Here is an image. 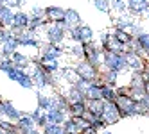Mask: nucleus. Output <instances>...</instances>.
<instances>
[{"instance_id":"nucleus-52","label":"nucleus","mask_w":149,"mask_h":134,"mask_svg":"<svg viewBox=\"0 0 149 134\" xmlns=\"http://www.w3.org/2000/svg\"><path fill=\"white\" fill-rule=\"evenodd\" d=\"M29 134H43V132H41V131H40V129H33V131H31V132H29Z\"/></svg>"},{"instance_id":"nucleus-21","label":"nucleus","mask_w":149,"mask_h":134,"mask_svg":"<svg viewBox=\"0 0 149 134\" xmlns=\"http://www.w3.org/2000/svg\"><path fill=\"white\" fill-rule=\"evenodd\" d=\"M18 39H16V36H13L11 39H7L6 43L0 47V57H11L16 50H18Z\"/></svg>"},{"instance_id":"nucleus-22","label":"nucleus","mask_w":149,"mask_h":134,"mask_svg":"<svg viewBox=\"0 0 149 134\" xmlns=\"http://www.w3.org/2000/svg\"><path fill=\"white\" fill-rule=\"evenodd\" d=\"M16 127H18V132H20V134H29L33 129H38V127H36V123L29 118L27 113H25V115L20 118L18 122H16Z\"/></svg>"},{"instance_id":"nucleus-41","label":"nucleus","mask_w":149,"mask_h":134,"mask_svg":"<svg viewBox=\"0 0 149 134\" xmlns=\"http://www.w3.org/2000/svg\"><path fill=\"white\" fill-rule=\"evenodd\" d=\"M41 66H43V70L47 71V74H56V71L61 70V63H59V61H50V63H45Z\"/></svg>"},{"instance_id":"nucleus-55","label":"nucleus","mask_w":149,"mask_h":134,"mask_svg":"<svg viewBox=\"0 0 149 134\" xmlns=\"http://www.w3.org/2000/svg\"><path fill=\"white\" fill-rule=\"evenodd\" d=\"M102 134H113V132H111V131H106V132H102Z\"/></svg>"},{"instance_id":"nucleus-3","label":"nucleus","mask_w":149,"mask_h":134,"mask_svg":"<svg viewBox=\"0 0 149 134\" xmlns=\"http://www.w3.org/2000/svg\"><path fill=\"white\" fill-rule=\"evenodd\" d=\"M115 104H117V107H119L122 118H126V116H140V109H138V102H136V98L130 97L127 93L117 97Z\"/></svg>"},{"instance_id":"nucleus-59","label":"nucleus","mask_w":149,"mask_h":134,"mask_svg":"<svg viewBox=\"0 0 149 134\" xmlns=\"http://www.w3.org/2000/svg\"><path fill=\"white\" fill-rule=\"evenodd\" d=\"M110 2H111V0H110Z\"/></svg>"},{"instance_id":"nucleus-24","label":"nucleus","mask_w":149,"mask_h":134,"mask_svg":"<svg viewBox=\"0 0 149 134\" xmlns=\"http://www.w3.org/2000/svg\"><path fill=\"white\" fill-rule=\"evenodd\" d=\"M65 23L68 29H74V27H79L81 25V14L76 11V9H67L65 11Z\"/></svg>"},{"instance_id":"nucleus-19","label":"nucleus","mask_w":149,"mask_h":134,"mask_svg":"<svg viewBox=\"0 0 149 134\" xmlns=\"http://www.w3.org/2000/svg\"><path fill=\"white\" fill-rule=\"evenodd\" d=\"M13 18H15V11L9 5L2 4L0 5V27H11L13 25Z\"/></svg>"},{"instance_id":"nucleus-54","label":"nucleus","mask_w":149,"mask_h":134,"mask_svg":"<svg viewBox=\"0 0 149 134\" xmlns=\"http://www.w3.org/2000/svg\"><path fill=\"white\" fill-rule=\"evenodd\" d=\"M146 61H149V50L146 52Z\"/></svg>"},{"instance_id":"nucleus-40","label":"nucleus","mask_w":149,"mask_h":134,"mask_svg":"<svg viewBox=\"0 0 149 134\" xmlns=\"http://www.w3.org/2000/svg\"><path fill=\"white\" fill-rule=\"evenodd\" d=\"M138 102V109H140V116H144L146 113H149V95H144L140 98H136Z\"/></svg>"},{"instance_id":"nucleus-33","label":"nucleus","mask_w":149,"mask_h":134,"mask_svg":"<svg viewBox=\"0 0 149 134\" xmlns=\"http://www.w3.org/2000/svg\"><path fill=\"white\" fill-rule=\"evenodd\" d=\"M79 32H81V41L83 43H90V41H93L95 38V32H93V29L90 25H79Z\"/></svg>"},{"instance_id":"nucleus-45","label":"nucleus","mask_w":149,"mask_h":134,"mask_svg":"<svg viewBox=\"0 0 149 134\" xmlns=\"http://www.w3.org/2000/svg\"><path fill=\"white\" fill-rule=\"evenodd\" d=\"M31 16L34 18H45V7H40V5H33V9H31Z\"/></svg>"},{"instance_id":"nucleus-9","label":"nucleus","mask_w":149,"mask_h":134,"mask_svg":"<svg viewBox=\"0 0 149 134\" xmlns=\"http://www.w3.org/2000/svg\"><path fill=\"white\" fill-rule=\"evenodd\" d=\"M7 79L13 80V82H16L18 86H22L25 89H33L34 88V82H33V77H31V71H27V70H22V68H16L15 66L7 74Z\"/></svg>"},{"instance_id":"nucleus-15","label":"nucleus","mask_w":149,"mask_h":134,"mask_svg":"<svg viewBox=\"0 0 149 134\" xmlns=\"http://www.w3.org/2000/svg\"><path fill=\"white\" fill-rule=\"evenodd\" d=\"M11 61H13V65L16 68H22V70H27V71H29L31 66H33V59H31L27 54L20 52V50H16V52L11 56Z\"/></svg>"},{"instance_id":"nucleus-23","label":"nucleus","mask_w":149,"mask_h":134,"mask_svg":"<svg viewBox=\"0 0 149 134\" xmlns=\"http://www.w3.org/2000/svg\"><path fill=\"white\" fill-rule=\"evenodd\" d=\"M38 107L43 113L54 109V95H45L41 91H38Z\"/></svg>"},{"instance_id":"nucleus-37","label":"nucleus","mask_w":149,"mask_h":134,"mask_svg":"<svg viewBox=\"0 0 149 134\" xmlns=\"http://www.w3.org/2000/svg\"><path fill=\"white\" fill-rule=\"evenodd\" d=\"M92 2H93V7L97 9L99 13H104V14L111 13L110 11V0H92Z\"/></svg>"},{"instance_id":"nucleus-58","label":"nucleus","mask_w":149,"mask_h":134,"mask_svg":"<svg viewBox=\"0 0 149 134\" xmlns=\"http://www.w3.org/2000/svg\"><path fill=\"white\" fill-rule=\"evenodd\" d=\"M77 134H83V132H77Z\"/></svg>"},{"instance_id":"nucleus-31","label":"nucleus","mask_w":149,"mask_h":134,"mask_svg":"<svg viewBox=\"0 0 149 134\" xmlns=\"http://www.w3.org/2000/svg\"><path fill=\"white\" fill-rule=\"evenodd\" d=\"M106 50H110V52H115V54H126V50H127V47L126 45H122L119 39H117L115 36H113V32H111V36H110V41H108V47H106Z\"/></svg>"},{"instance_id":"nucleus-38","label":"nucleus","mask_w":149,"mask_h":134,"mask_svg":"<svg viewBox=\"0 0 149 134\" xmlns=\"http://www.w3.org/2000/svg\"><path fill=\"white\" fill-rule=\"evenodd\" d=\"M15 68V65H13V61H11V57H0V71L2 74H9Z\"/></svg>"},{"instance_id":"nucleus-11","label":"nucleus","mask_w":149,"mask_h":134,"mask_svg":"<svg viewBox=\"0 0 149 134\" xmlns=\"http://www.w3.org/2000/svg\"><path fill=\"white\" fill-rule=\"evenodd\" d=\"M24 115H25V113L20 111V109H16L11 100H2V98H0V116H2V118L11 120V122L16 123Z\"/></svg>"},{"instance_id":"nucleus-53","label":"nucleus","mask_w":149,"mask_h":134,"mask_svg":"<svg viewBox=\"0 0 149 134\" xmlns=\"http://www.w3.org/2000/svg\"><path fill=\"white\" fill-rule=\"evenodd\" d=\"M144 89H146V95H149V82L146 80V86H144Z\"/></svg>"},{"instance_id":"nucleus-34","label":"nucleus","mask_w":149,"mask_h":134,"mask_svg":"<svg viewBox=\"0 0 149 134\" xmlns=\"http://www.w3.org/2000/svg\"><path fill=\"white\" fill-rule=\"evenodd\" d=\"M104 100H86V111L92 115H101Z\"/></svg>"},{"instance_id":"nucleus-36","label":"nucleus","mask_w":149,"mask_h":134,"mask_svg":"<svg viewBox=\"0 0 149 134\" xmlns=\"http://www.w3.org/2000/svg\"><path fill=\"white\" fill-rule=\"evenodd\" d=\"M41 132L43 134H67L65 129H63V125H56V123H47Z\"/></svg>"},{"instance_id":"nucleus-42","label":"nucleus","mask_w":149,"mask_h":134,"mask_svg":"<svg viewBox=\"0 0 149 134\" xmlns=\"http://www.w3.org/2000/svg\"><path fill=\"white\" fill-rule=\"evenodd\" d=\"M15 34H13V30L11 29H7V27H0V47H2L7 39H11Z\"/></svg>"},{"instance_id":"nucleus-57","label":"nucleus","mask_w":149,"mask_h":134,"mask_svg":"<svg viewBox=\"0 0 149 134\" xmlns=\"http://www.w3.org/2000/svg\"><path fill=\"white\" fill-rule=\"evenodd\" d=\"M2 4H4V0H0V5H2Z\"/></svg>"},{"instance_id":"nucleus-51","label":"nucleus","mask_w":149,"mask_h":134,"mask_svg":"<svg viewBox=\"0 0 149 134\" xmlns=\"http://www.w3.org/2000/svg\"><path fill=\"white\" fill-rule=\"evenodd\" d=\"M142 75H144V79L149 82V61L146 63V68H144V71H142Z\"/></svg>"},{"instance_id":"nucleus-26","label":"nucleus","mask_w":149,"mask_h":134,"mask_svg":"<svg viewBox=\"0 0 149 134\" xmlns=\"http://www.w3.org/2000/svg\"><path fill=\"white\" fill-rule=\"evenodd\" d=\"M84 97H86V100H102L101 98V80L90 82V86L84 91Z\"/></svg>"},{"instance_id":"nucleus-32","label":"nucleus","mask_w":149,"mask_h":134,"mask_svg":"<svg viewBox=\"0 0 149 134\" xmlns=\"http://www.w3.org/2000/svg\"><path fill=\"white\" fill-rule=\"evenodd\" d=\"M110 11L115 13L117 16L126 14L127 13V2H126V0H111V2H110Z\"/></svg>"},{"instance_id":"nucleus-18","label":"nucleus","mask_w":149,"mask_h":134,"mask_svg":"<svg viewBox=\"0 0 149 134\" xmlns=\"http://www.w3.org/2000/svg\"><path fill=\"white\" fill-rule=\"evenodd\" d=\"M133 48H135L140 56L146 57V52L149 50V32H146V30H144L140 36H136V38H135V43H133Z\"/></svg>"},{"instance_id":"nucleus-39","label":"nucleus","mask_w":149,"mask_h":134,"mask_svg":"<svg viewBox=\"0 0 149 134\" xmlns=\"http://www.w3.org/2000/svg\"><path fill=\"white\" fill-rule=\"evenodd\" d=\"M63 129H65L67 134H77V132H81L79 127H77V123L74 122V118H68L65 123H63Z\"/></svg>"},{"instance_id":"nucleus-16","label":"nucleus","mask_w":149,"mask_h":134,"mask_svg":"<svg viewBox=\"0 0 149 134\" xmlns=\"http://www.w3.org/2000/svg\"><path fill=\"white\" fill-rule=\"evenodd\" d=\"M135 23H136V18H133L130 13H126V14L117 16L115 29H119V30H130V32H131V29L135 27Z\"/></svg>"},{"instance_id":"nucleus-44","label":"nucleus","mask_w":149,"mask_h":134,"mask_svg":"<svg viewBox=\"0 0 149 134\" xmlns=\"http://www.w3.org/2000/svg\"><path fill=\"white\" fill-rule=\"evenodd\" d=\"M110 36H111V32H106V30H102V32L99 34V47H101L102 50H106V47H108Z\"/></svg>"},{"instance_id":"nucleus-29","label":"nucleus","mask_w":149,"mask_h":134,"mask_svg":"<svg viewBox=\"0 0 149 134\" xmlns=\"http://www.w3.org/2000/svg\"><path fill=\"white\" fill-rule=\"evenodd\" d=\"M113 36L119 39L122 45H126V47H131V45L135 43V38H133V34L130 32V30H119V29H113Z\"/></svg>"},{"instance_id":"nucleus-35","label":"nucleus","mask_w":149,"mask_h":134,"mask_svg":"<svg viewBox=\"0 0 149 134\" xmlns=\"http://www.w3.org/2000/svg\"><path fill=\"white\" fill-rule=\"evenodd\" d=\"M68 52L72 54V57H76L77 61H83V59H84V48H83V43H74V45L68 48Z\"/></svg>"},{"instance_id":"nucleus-25","label":"nucleus","mask_w":149,"mask_h":134,"mask_svg":"<svg viewBox=\"0 0 149 134\" xmlns=\"http://www.w3.org/2000/svg\"><path fill=\"white\" fill-rule=\"evenodd\" d=\"M119 77H120V74H117V71H113V70H104V71H101V82H104V84H108V86H113V88H117V84H119Z\"/></svg>"},{"instance_id":"nucleus-6","label":"nucleus","mask_w":149,"mask_h":134,"mask_svg":"<svg viewBox=\"0 0 149 134\" xmlns=\"http://www.w3.org/2000/svg\"><path fill=\"white\" fill-rule=\"evenodd\" d=\"M31 77H33V82H34V88L38 91H43L47 88H50L49 84V79H50V74H47V71L43 70V66H41L40 59H33V70H31Z\"/></svg>"},{"instance_id":"nucleus-10","label":"nucleus","mask_w":149,"mask_h":134,"mask_svg":"<svg viewBox=\"0 0 149 134\" xmlns=\"http://www.w3.org/2000/svg\"><path fill=\"white\" fill-rule=\"evenodd\" d=\"M101 116H102V122L106 125H115V123H119L120 118H122V115H120V111H119L115 102H104Z\"/></svg>"},{"instance_id":"nucleus-17","label":"nucleus","mask_w":149,"mask_h":134,"mask_svg":"<svg viewBox=\"0 0 149 134\" xmlns=\"http://www.w3.org/2000/svg\"><path fill=\"white\" fill-rule=\"evenodd\" d=\"M65 11L67 9H63L59 5H49V7H45V18L49 20V23H56L65 18Z\"/></svg>"},{"instance_id":"nucleus-13","label":"nucleus","mask_w":149,"mask_h":134,"mask_svg":"<svg viewBox=\"0 0 149 134\" xmlns=\"http://www.w3.org/2000/svg\"><path fill=\"white\" fill-rule=\"evenodd\" d=\"M16 39L20 47H29V48H38V50L41 48V39L38 38V34L29 32V30H24L22 34H18Z\"/></svg>"},{"instance_id":"nucleus-2","label":"nucleus","mask_w":149,"mask_h":134,"mask_svg":"<svg viewBox=\"0 0 149 134\" xmlns=\"http://www.w3.org/2000/svg\"><path fill=\"white\" fill-rule=\"evenodd\" d=\"M102 68L113 70L117 74H126L127 71L126 54H115V52H110V50H104L102 52Z\"/></svg>"},{"instance_id":"nucleus-20","label":"nucleus","mask_w":149,"mask_h":134,"mask_svg":"<svg viewBox=\"0 0 149 134\" xmlns=\"http://www.w3.org/2000/svg\"><path fill=\"white\" fill-rule=\"evenodd\" d=\"M47 115V122L49 123H56V125H63L67 120H68V115L65 111H61V109H50L45 113Z\"/></svg>"},{"instance_id":"nucleus-46","label":"nucleus","mask_w":149,"mask_h":134,"mask_svg":"<svg viewBox=\"0 0 149 134\" xmlns=\"http://www.w3.org/2000/svg\"><path fill=\"white\" fill-rule=\"evenodd\" d=\"M4 4L9 5L11 9H20V7L25 4V0H4Z\"/></svg>"},{"instance_id":"nucleus-4","label":"nucleus","mask_w":149,"mask_h":134,"mask_svg":"<svg viewBox=\"0 0 149 134\" xmlns=\"http://www.w3.org/2000/svg\"><path fill=\"white\" fill-rule=\"evenodd\" d=\"M74 71H76L77 79H83V80H88V82H95L101 79V70H97L95 66H92L88 61H77L76 66H74Z\"/></svg>"},{"instance_id":"nucleus-8","label":"nucleus","mask_w":149,"mask_h":134,"mask_svg":"<svg viewBox=\"0 0 149 134\" xmlns=\"http://www.w3.org/2000/svg\"><path fill=\"white\" fill-rule=\"evenodd\" d=\"M126 61H127V71H131V74H142L144 68H146V57L140 56L136 52V50L131 47H127L126 50Z\"/></svg>"},{"instance_id":"nucleus-47","label":"nucleus","mask_w":149,"mask_h":134,"mask_svg":"<svg viewBox=\"0 0 149 134\" xmlns=\"http://www.w3.org/2000/svg\"><path fill=\"white\" fill-rule=\"evenodd\" d=\"M74 86H76L79 91H83V93H84V91H86V88L90 86V82H88V80H83V79H77L76 82H74Z\"/></svg>"},{"instance_id":"nucleus-43","label":"nucleus","mask_w":149,"mask_h":134,"mask_svg":"<svg viewBox=\"0 0 149 134\" xmlns=\"http://www.w3.org/2000/svg\"><path fill=\"white\" fill-rule=\"evenodd\" d=\"M72 43H83L81 41V32H79V27H74V29H68V34H67Z\"/></svg>"},{"instance_id":"nucleus-28","label":"nucleus","mask_w":149,"mask_h":134,"mask_svg":"<svg viewBox=\"0 0 149 134\" xmlns=\"http://www.w3.org/2000/svg\"><path fill=\"white\" fill-rule=\"evenodd\" d=\"M117 97H119V95H117V88L101 82V98H102L104 102H115Z\"/></svg>"},{"instance_id":"nucleus-50","label":"nucleus","mask_w":149,"mask_h":134,"mask_svg":"<svg viewBox=\"0 0 149 134\" xmlns=\"http://www.w3.org/2000/svg\"><path fill=\"white\" fill-rule=\"evenodd\" d=\"M47 123H49V122H47V115L43 113V115H41V118L36 122V127H38V129H43V127L47 125Z\"/></svg>"},{"instance_id":"nucleus-1","label":"nucleus","mask_w":149,"mask_h":134,"mask_svg":"<svg viewBox=\"0 0 149 134\" xmlns=\"http://www.w3.org/2000/svg\"><path fill=\"white\" fill-rule=\"evenodd\" d=\"M43 34H45L47 43L61 45L63 41L67 39L68 27H67V23H65V20H59V22H56V23H49V25L43 29Z\"/></svg>"},{"instance_id":"nucleus-7","label":"nucleus","mask_w":149,"mask_h":134,"mask_svg":"<svg viewBox=\"0 0 149 134\" xmlns=\"http://www.w3.org/2000/svg\"><path fill=\"white\" fill-rule=\"evenodd\" d=\"M83 48H84V61H88L92 66L101 70L102 68V52L104 50L99 47V43H95V41L83 43Z\"/></svg>"},{"instance_id":"nucleus-56","label":"nucleus","mask_w":149,"mask_h":134,"mask_svg":"<svg viewBox=\"0 0 149 134\" xmlns=\"http://www.w3.org/2000/svg\"><path fill=\"white\" fill-rule=\"evenodd\" d=\"M146 18H147V20H149V9H147V13H146Z\"/></svg>"},{"instance_id":"nucleus-14","label":"nucleus","mask_w":149,"mask_h":134,"mask_svg":"<svg viewBox=\"0 0 149 134\" xmlns=\"http://www.w3.org/2000/svg\"><path fill=\"white\" fill-rule=\"evenodd\" d=\"M127 2V13L133 18H140L142 14L146 16L149 9V0H126Z\"/></svg>"},{"instance_id":"nucleus-12","label":"nucleus","mask_w":149,"mask_h":134,"mask_svg":"<svg viewBox=\"0 0 149 134\" xmlns=\"http://www.w3.org/2000/svg\"><path fill=\"white\" fill-rule=\"evenodd\" d=\"M29 20H31V16H29V13H25V11H16L15 13V18H13V25L9 27L13 30V34L15 36H18V34H22L24 30H27V27H29Z\"/></svg>"},{"instance_id":"nucleus-48","label":"nucleus","mask_w":149,"mask_h":134,"mask_svg":"<svg viewBox=\"0 0 149 134\" xmlns=\"http://www.w3.org/2000/svg\"><path fill=\"white\" fill-rule=\"evenodd\" d=\"M27 115H29V118H31V120H33V122L36 123V122H38V120L41 118V115H43V111H41L40 107H36L34 111H31V113H27Z\"/></svg>"},{"instance_id":"nucleus-30","label":"nucleus","mask_w":149,"mask_h":134,"mask_svg":"<svg viewBox=\"0 0 149 134\" xmlns=\"http://www.w3.org/2000/svg\"><path fill=\"white\" fill-rule=\"evenodd\" d=\"M65 97L68 98V102H86V97H84V93H83V91H79L74 84L68 86Z\"/></svg>"},{"instance_id":"nucleus-49","label":"nucleus","mask_w":149,"mask_h":134,"mask_svg":"<svg viewBox=\"0 0 149 134\" xmlns=\"http://www.w3.org/2000/svg\"><path fill=\"white\" fill-rule=\"evenodd\" d=\"M144 32V29H142V25L140 23H135V27L131 29V34H133V38H136V36H140Z\"/></svg>"},{"instance_id":"nucleus-5","label":"nucleus","mask_w":149,"mask_h":134,"mask_svg":"<svg viewBox=\"0 0 149 134\" xmlns=\"http://www.w3.org/2000/svg\"><path fill=\"white\" fill-rule=\"evenodd\" d=\"M65 54V47L63 45H52V43H41L40 48V63L45 65L50 61H59V57H63Z\"/></svg>"},{"instance_id":"nucleus-27","label":"nucleus","mask_w":149,"mask_h":134,"mask_svg":"<svg viewBox=\"0 0 149 134\" xmlns=\"http://www.w3.org/2000/svg\"><path fill=\"white\" fill-rule=\"evenodd\" d=\"M86 113V102H70L68 109H67V115L70 118L74 116H83Z\"/></svg>"}]
</instances>
